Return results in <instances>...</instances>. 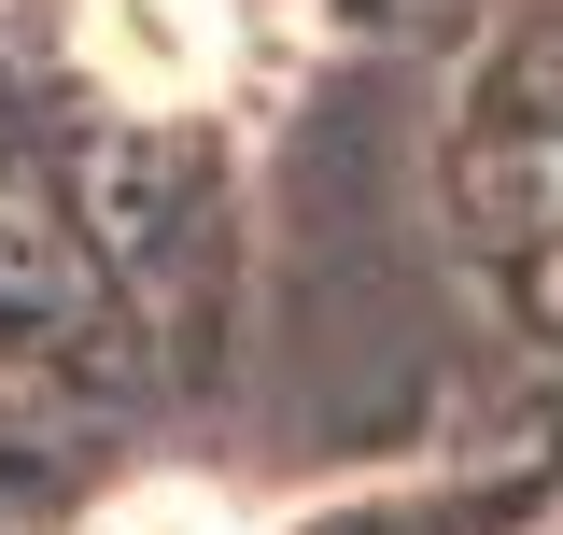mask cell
I'll list each match as a JSON object with an SVG mask.
<instances>
[{
	"mask_svg": "<svg viewBox=\"0 0 563 535\" xmlns=\"http://www.w3.org/2000/svg\"><path fill=\"white\" fill-rule=\"evenodd\" d=\"M451 141H465L451 184H465V211H479V268L536 310V325H563V43L550 29L479 70V99H465Z\"/></svg>",
	"mask_w": 563,
	"mask_h": 535,
	"instance_id": "cell-1",
	"label": "cell"
},
{
	"mask_svg": "<svg viewBox=\"0 0 563 535\" xmlns=\"http://www.w3.org/2000/svg\"><path fill=\"white\" fill-rule=\"evenodd\" d=\"M85 57L128 99H198L225 70V0H85Z\"/></svg>",
	"mask_w": 563,
	"mask_h": 535,
	"instance_id": "cell-2",
	"label": "cell"
}]
</instances>
